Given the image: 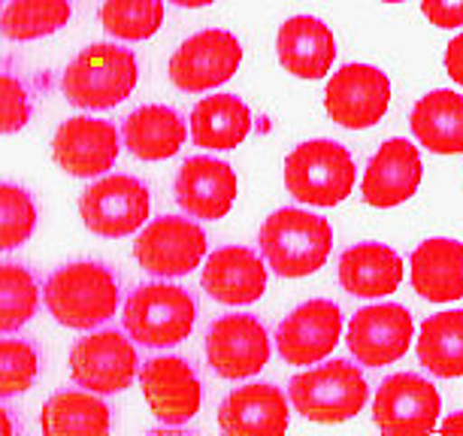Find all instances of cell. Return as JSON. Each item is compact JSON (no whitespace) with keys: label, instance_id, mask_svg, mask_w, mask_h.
I'll return each mask as SVG.
<instances>
[{"label":"cell","instance_id":"f546056e","mask_svg":"<svg viewBox=\"0 0 463 436\" xmlns=\"http://www.w3.org/2000/svg\"><path fill=\"white\" fill-rule=\"evenodd\" d=\"M73 15L70 0H13L0 13V31L6 40L31 43L61 31Z\"/></svg>","mask_w":463,"mask_h":436},{"label":"cell","instance_id":"1f68e13d","mask_svg":"<svg viewBox=\"0 0 463 436\" xmlns=\"http://www.w3.org/2000/svg\"><path fill=\"white\" fill-rule=\"evenodd\" d=\"M100 24L116 40H148L164 24V0H103Z\"/></svg>","mask_w":463,"mask_h":436},{"label":"cell","instance_id":"5bb4252c","mask_svg":"<svg viewBox=\"0 0 463 436\" xmlns=\"http://www.w3.org/2000/svg\"><path fill=\"white\" fill-rule=\"evenodd\" d=\"M121 152V134L116 125L103 118L76 116L67 118L64 125L55 130L52 139V155L55 164L70 176L91 179L116 167Z\"/></svg>","mask_w":463,"mask_h":436},{"label":"cell","instance_id":"4316f807","mask_svg":"<svg viewBox=\"0 0 463 436\" xmlns=\"http://www.w3.org/2000/svg\"><path fill=\"white\" fill-rule=\"evenodd\" d=\"M251 130V112L237 94H213L191 112V139L200 149L227 152L237 149Z\"/></svg>","mask_w":463,"mask_h":436},{"label":"cell","instance_id":"836d02e7","mask_svg":"<svg viewBox=\"0 0 463 436\" xmlns=\"http://www.w3.org/2000/svg\"><path fill=\"white\" fill-rule=\"evenodd\" d=\"M40 352L28 339H0V400L15 397L37 382Z\"/></svg>","mask_w":463,"mask_h":436},{"label":"cell","instance_id":"f1b7e54d","mask_svg":"<svg viewBox=\"0 0 463 436\" xmlns=\"http://www.w3.org/2000/svg\"><path fill=\"white\" fill-rule=\"evenodd\" d=\"M418 361L439 379L463 376V309L430 316L418 334Z\"/></svg>","mask_w":463,"mask_h":436},{"label":"cell","instance_id":"f35d334b","mask_svg":"<svg viewBox=\"0 0 463 436\" xmlns=\"http://www.w3.org/2000/svg\"><path fill=\"white\" fill-rule=\"evenodd\" d=\"M0 433H15V422L10 415V409L0 406Z\"/></svg>","mask_w":463,"mask_h":436},{"label":"cell","instance_id":"3957f363","mask_svg":"<svg viewBox=\"0 0 463 436\" xmlns=\"http://www.w3.org/2000/svg\"><path fill=\"white\" fill-rule=\"evenodd\" d=\"M139 64L130 49L94 43L67 64L61 89L80 109H112L137 89Z\"/></svg>","mask_w":463,"mask_h":436},{"label":"cell","instance_id":"ffe728a7","mask_svg":"<svg viewBox=\"0 0 463 436\" xmlns=\"http://www.w3.org/2000/svg\"><path fill=\"white\" fill-rule=\"evenodd\" d=\"M206 294L224 307H249L267 288V267L246 246H222L203 264Z\"/></svg>","mask_w":463,"mask_h":436},{"label":"cell","instance_id":"ab89813d","mask_svg":"<svg viewBox=\"0 0 463 436\" xmlns=\"http://www.w3.org/2000/svg\"><path fill=\"white\" fill-rule=\"evenodd\" d=\"M176 6H185V10H200V6H209L213 0H170Z\"/></svg>","mask_w":463,"mask_h":436},{"label":"cell","instance_id":"52a82bcc","mask_svg":"<svg viewBox=\"0 0 463 436\" xmlns=\"http://www.w3.org/2000/svg\"><path fill=\"white\" fill-rule=\"evenodd\" d=\"M148 209H152L148 188L139 179L125 176V173L98 179L80 197V215L85 228L109 240L137 233L146 224Z\"/></svg>","mask_w":463,"mask_h":436},{"label":"cell","instance_id":"7402d4cb","mask_svg":"<svg viewBox=\"0 0 463 436\" xmlns=\"http://www.w3.org/2000/svg\"><path fill=\"white\" fill-rule=\"evenodd\" d=\"M279 64L297 80H321L336 58L334 31L312 15H294L279 28Z\"/></svg>","mask_w":463,"mask_h":436},{"label":"cell","instance_id":"8fae6325","mask_svg":"<svg viewBox=\"0 0 463 436\" xmlns=\"http://www.w3.org/2000/svg\"><path fill=\"white\" fill-rule=\"evenodd\" d=\"M391 107V82L373 64H345L336 70L325 91L327 116L348 130L373 128Z\"/></svg>","mask_w":463,"mask_h":436},{"label":"cell","instance_id":"484cf974","mask_svg":"<svg viewBox=\"0 0 463 436\" xmlns=\"http://www.w3.org/2000/svg\"><path fill=\"white\" fill-rule=\"evenodd\" d=\"M412 134L424 149L436 155L463 152V94L449 89L424 94L409 116Z\"/></svg>","mask_w":463,"mask_h":436},{"label":"cell","instance_id":"9a60e30c","mask_svg":"<svg viewBox=\"0 0 463 436\" xmlns=\"http://www.w3.org/2000/svg\"><path fill=\"white\" fill-rule=\"evenodd\" d=\"M206 357L222 379H249L267 367L269 336L255 316H222L206 334Z\"/></svg>","mask_w":463,"mask_h":436},{"label":"cell","instance_id":"5b68a950","mask_svg":"<svg viewBox=\"0 0 463 436\" xmlns=\"http://www.w3.org/2000/svg\"><path fill=\"white\" fill-rule=\"evenodd\" d=\"M288 397L297 412L309 422L339 424L354 418L366 406L370 385L354 364L334 361L294 376L288 385Z\"/></svg>","mask_w":463,"mask_h":436},{"label":"cell","instance_id":"7c38bea8","mask_svg":"<svg viewBox=\"0 0 463 436\" xmlns=\"http://www.w3.org/2000/svg\"><path fill=\"white\" fill-rule=\"evenodd\" d=\"M439 412V391L415 373H397L384 379L373 400V422L382 433H430Z\"/></svg>","mask_w":463,"mask_h":436},{"label":"cell","instance_id":"4dcf8cb0","mask_svg":"<svg viewBox=\"0 0 463 436\" xmlns=\"http://www.w3.org/2000/svg\"><path fill=\"white\" fill-rule=\"evenodd\" d=\"M40 309V285L28 267L0 264V334H15Z\"/></svg>","mask_w":463,"mask_h":436},{"label":"cell","instance_id":"ac0fdd59","mask_svg":"<svg viewBox=\"0 0 463 436\" xmlns=\"http://www.w3.org/2000/svg\"><path fill=\"white\" fill-rule=\"evenodd\" d=\"M240 182L231 164L206 158H188L179 167L176 176V204L182 213L191 218H203V222H218L237 204Z\"/></svg>","mask_w":463,"mask_h":436},{"label":"cell","instance_id":"60d3db41","mask_svg":"<svg viewBox=\"0 0 463 436\" xmlns=\"http://www.w3.org/2000/svg\"><path fill=\"white\" fill-rule=\"evenodd\" d=\"M382 4H403V0H382Z\"/></svg>","mask_w":463,"mask_h":436},{"label":"cell","instance_id":"44dd1931","mask_svg":"<svg viewBox=\"0 0 463 436\" xmlns=\"http://www.w3.org/2000/svg\"><path fill=\"white\" fill-rule=\"evenodd\" d=\"M288 397L276 385L237 388L218 409V424L231 436H279L288 431Z\"/></svg>","mask_w":463,"mask_h":436},{"label":"cell","instance_id":"d4e9b609","mask_svg":"<svg viewBox=\"0 0 463 436\" xmlns=\"http://www.w3.org/2000/svg\"><path fill=\"white\" fill-rule=\"evenodd\" d=\"M188 128L176 109L170 107H139L125 118L121 139L128 152L139 161H167L185 146Z\"/></svg>","mask_w":463,"mask_h":436},{"label":"cell","instance_id":"cb8c5ba5","mask_svg":"<svg viewBox=\"0 0 463 436\" xmlns=\"http://www.w3.org/2000/svg\"><path fill=\"white\" fill-rule=\"evenodd\" d=\"M403 282V258L382 242H357L339 258V285L354 298H388Z\"/></svg>","mask_w":463,"mask_h":436},{"label":"cell","instance_id":"6da1fadb","mask_svg":"<svg viewBox=\"0 0 463 436\" xmlns=\"http://www.w3.org/2000/svg\"><path fill=\"white\" fill-rule=\"evenodd\" d=\"M121 300L118 279L98 261H76L58 267L43 285L49 316L64 327L91 330L116 316Z\"/></svg>","mask_w":463,"mask_h":436},{"label":"cell","instance_id":"2e32d148","mask_svg":"<svg viewBox=\"0 0 463 436\" xmlns=\"http://www.w3.org/2000/svg\"><path fill=\"white\" fill-rule=\"evenodd\" d=\"M343 334V312L334 300H309L297 307L276 330V346L285 364L309 367L334 352Z\"/></svg>","mask_w":463,"mask_h":436},{"label":"cell","instance_id":"74e56055","mask_svg":"<svg viewBox=\"0 0 463 436\" xmlns=\"http://www.w3.org/2000/svg\"><path fill=\"white\" fill-rule=\"evenodd\" d=\"M442 433H463V412H454L449 422H442Z\"/></svg>","mask_w":463,"mask_h":436},{"label":"cell","instance_id":"d6a6232c","mask_svg":"<svg viewBox=\"0 0 463 436\" xmlns=\"http://www.w3.org/2000/svg\"><path fill=\"white\" fill-rule=\"evenodd\" d=\"M37 231V204L22 185L0 182V251L19 249Z\"/></svg>","mask_w":463,"mask_h":436},{"label":"cell","instance_id":"30bf717a","mask_svg":"<svg viewBox=\"0 0 463 436\" xmlns=\"http://www.w3.org/2000/svg\"><path fill=\"white\" fill-rule=\"evenodd\" d=\"M137 264L152 276H188L206 258V233L200 224L179 215L155 218L148 228L139 233L134 246Z\"/></svg>","mask_w":463,"mask_h":436},{"label":"cell","instance_id":"8992f818","mask_svg":"<svg viewBox=\"0 0 463 436\" xmlns=\"http://www.w3.org/2000/svg\"><path fill=\"white\" fill-rule=\"evenodd\" d=\"M197 321L194 298L179 285H139L125 303V330L146 348H167L191 336Z\"/></svg>","mask_w":463,"mask_h":436},{"label":"cell","instance_id":"d6986e66","mask_svg":"<svg viewBox=\"0 0 463 436\" xmlns=\"http://www.w3.org/2000/svg\"><path fill=\"white\" fill-rule=\"evenodd\" d=\"M421 155L409 139H388L366 164L361 194L375 209H391L406 204L421 185Z\"/></svg>","mask_w":463,"mask_h":436},{"label":"cell","instance_id":"83f0119b","mask_svg":"<svg viewBox=\"0 0 463 436\" xmlns=\"http://www.w3.org/2000/svg\"><path fill=\"white\" fill-rule=\"evenodd\" d=\"M40 427L49 436H103L109 433V406L94 391H61L40 412Z\"/></svg>","mask_w":463,"mask_h":436},{"label":"cell","instance_id":"e575fe53","mask_svg":"<svg viewBox=\"0 0 463 436\" xmlns=\"http://www.w3.org/2000/svg\"><path fill=\"white\" fill-rule=\"evenodd\" d=\"M31 121L28 89L13 73H0V134H15Z\"/></svg>","mask_w":463,"mask_h":436},{"label":"cell","instance_id":"d590c367","mask_svg":"<svg viewBox=\"0 0 463 436\" xmlns=\"http://www.w3.org/2000/svg\"><path fill=\"white\" fill-rule=\"evenodd\" d=\"M421 13L436 28H460L463 24V0H421Z\"/></svg>","mask_w":463,"mask_h":436},{"label":"cell","instance_id":"ba28073f","mask_svg":"<svg viewBox=\"0 0 463 436\" xmlns=\"http://www.w3.org/2000/svg\"><path fill=\"white\" fill-rule=\"evenodd\" d=\"M139 373L134 343L118 330H98L82 336L70 352V376L94 394H118L130 388Z\"/></svg>","mask_w":463,"mask_h":436},{"label":"cell","instance_id":"8d00e7d4","mask_svg":"<svg viewBox=\"0 0 463 436\" xmlns=\"http://www.w3.org/2000/svg\"><path fill=\"white\" fill-rule=\"evenodd\" d=\"M445 70L458 85H463V33H458L445 49Z\"/></svg>","mask_w":463,"mask_h":436},{"label":"cell","instance_id":"4fadbf2b","mask_svg":"<svg viewBox=\"0 0 463 436\" xmlns=\"http://www.w3.org/2000/svg\"><path fill=\"white\" fill-rule=\"evenodd\" d=\"M143 397L155 418H161L167 427H182L200 412V379L188 361L176 355L148 357L139 370Z\"/></svg>","mask_w":463,"mask_h":436},{"label":"cell","instance_id":"7a4b0ae2","mask_svg":"<svg viewBox=\"0 0 463 436\" xmlns=\"http://www.w3.org/2000/svg\"><path fill=\"white\" fill-rule=\"evenodd\" d=\"M258 242L273 273L300 279L325 267L334 249V228L327 218L306 209H276L260 228Z\"/></svg>","mask_w":463,"mask_h":436},{"label":"cell","instance_id":"277c9868","mask_svg":"<svg viewBox=\"0 0 463 436\" xmlns=\"http://www.w3.org/2000/svg\"><path fill=\"white\" fill-rule=\"evenodd\" d=\"M354 161L334 139H309L285 158V185L300 204L336 206L354 188Z\"/></svg>","mask_w":463,"mask_h":436},{"label":"cell","instance_id":"603a6c76","mask_svg":"<svg viewBox=\"0 0 463 436\" xmlns=\"http://www.w3.org/2000/svg\"><path fill=\"white\" fill-rule=\"evenodd\" d=\"M412 288L430 303H451L463 298V242L433 237L424 240L409 261Z\"/></svg>","mask_w":463,"mask_h":436},{"label":"cell","instance_id":"e0dca14e","mask_svg":"<svg viewBox=\"0 0 463 436\" xmlns=\"http://www.w3.org/2000/svg\"><path fill=\"white\" fill-rule=\"evenodd\" d=\"M412 316L400 303L366 307L348 325V352L364 367H384L400 361L412 346Z\"/></svg>","mask_w":463,"mask_h":436},{"label":"cell","instance_id":"9c48e42d","mask_svg":"<svg viewBox=\"0 0 463 436\" xmlns=\"http://www.w3.org/2000/svg\"><path fill=\"white\" fill-rule=\"evenodd\" d=\"M242 64V46L231 31L206 28L188 37L170 58V80L176 89L203 94L224 85Z\"/></svg>","mask_w":463,"mask_h":436}]
</instances>
